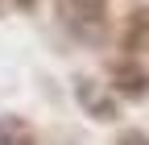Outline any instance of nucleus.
Segmentation results:
<instances>
[{
  "label": "nucleus",
  "instance_id": "f257e3e1",
  "mask_svg": "<svg viewBox=\"0 0 149 145\" xmlns=\"http://www.w3.org/2000/svg\"><path fill=\"white\" fill-rule=\"evenodd\" d=\"M54 21L70 42L87 50H104L112 38V8L108 0H54Z\"/></svg>",
  "mask_w": 149,
  "mask_h": 145
},
{
  "label": "nucleus",
  "instance_id": "f03ea898",
  "mask_svg": "<svg viewBox=\"0 0 149 145\" xmlns=\"http://www.w3.org/2000/svg\"><path fill=\"white\" fill-rule=\"evenodd\" d=\"M108 87L120 100L141 104V100H149V66L141 58H133V54H124V58H116L108 66Z\"/></svg>",
  "mask_w": 149,
  "mask_h": 145
},
{
  "label": "nucleus",
  "instance_id": "7ed1b4c3",
  "mask_svg": "<svg viewBox=\"0 0 149 145\" xmlns=\"http://www.w3.org/2000/svg\"><path fill=\"white\" fill-rule=\"evenodd\" d=\"M74 100H79V108L91 120H100V124L120 120V96L112 91L108 83H95V79L79 75V79H74Z\"/></svg>",
  "mask_w": 149,
  "mask_h": 145
},
{
  "label": "nucleus",
  "instance_id": "20e7f679",
  "mask_svg": "<svg viewBox=\"0 0 149 145\" xmlns=\"http://www.w3.org/2000/svg\"><path fill=\"white\" fill-rule=\"evenodd\" d=\"M120 50L133 58H149V4H137L124 17V33H120Z\"/></svg>",
  "mask_w": 149,
  "mask_h": 145
},
{
  "label": "nucleus",
  "instance_id": "39448f33",
  "mask_svg": "<svg viewBox=\"0 0 149 145\" xmlns=\"http://www.w3.org/2000/svg\"><path fill=\"white\" fill-rule=\"evenodd\" d=\"M0 145H42V137H37V129L25 116L0 112Z\"/></svg>",
  "mask_w": 149,
  "mask_h": 145
},
{
  "label": "nucleus",
  "instance_id": "423d86ee",
  "mask_svg": "<svg viewBox=\"0 0 149 145\" xmlns=\"http://www.w3.org/2000/svg\"><path fill=\"white\" fill-rule=\"evenodd\" d=\"M116 145H149V133L145 129H120L116 133Z\"/></svg>",
  "mask_w": 149,
  "mask_h": 145
},
{
  "label": "nucleus",
  "instance_id": "0eeeda50",
  "mask_svg": "<svg viewBox=\"0 0 149 145\" xmlns=\"http://www.w3.org/2000/svg\"><path fill=\"white\" fill-rule=\"evenodd\" d=\"M8 4H13V8H21V13H33V8H37V0H8Z\"/></svg>",
  "mask_w": 149,
  "mask_h": 145
}]
</instances>
